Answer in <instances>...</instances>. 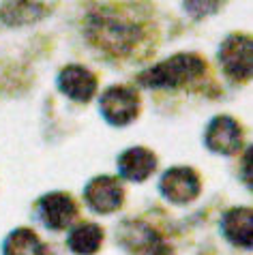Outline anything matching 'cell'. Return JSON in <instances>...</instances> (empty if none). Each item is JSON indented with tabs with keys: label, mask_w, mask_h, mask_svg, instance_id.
Listing matches in <instances>:
<instances>
[{
	"label": "cell",
	"mask_w": 253,
	"mask_h": 255,
	"mask_svg": "<svg viewBox=\"0 0 253 255\" xmlns=\"http://www.w3.org/2000/svg\"><path fill=\"white\" fill-rule=\"evenodd\" d=\"M206 65L195 54H176L159 65L150 67L137 77V82L146 88H178L182 84L200 77Z\"/></svg>",
	"instance_id": "1"
},
{
	"label": "cell",
	"mask_w": 253,
	"mask_h": 255,
	"mask_svg": "<svg viewBox=\"0 0 253 255\" xmlns=\"http://www.w3.org/2000/svg\"><path fill=\"white\" fill-rule=\"evenodd\" d=\"M88 30L97 45H101L108 52H118V54L131 49L139 39V28L135 22L126 19L121 13H110V11H99L97 15L90 17Z\"/></svg>",
	"instance_id": "2"
},
{
	"label": "cell",
	"mask_w": 253,
	"mask_h": 255,
	"mask_svg": "<svg viewBox=\"0 0 253 255\" xmlns=\"http://www.w3.org/2000/svg\"><path fill=\"white\" fill-rule=\"evenodd\" d=\"M101 110L108 123L116 127L129 125L139 114V97L126 86H112L101 97Z\"/></svg>",
	"instance_id": "3"
},
{
	"label": "cell",
	"mask_w": 253,
	"mask_h": 255,
	"mask_svg": "<svg viewBox=\"0 0 253 255\" xmlns=\"http://www.w3.org/2000/svg\"><path fill=\"white\" fill-rule=\"evenodd\" d=\"M251 39L243 37V34H232V37L221 47V62L223 71L236 82H245L251 77Z\"/></svg>",
	"instance_id": "4"
},
{
	"label": "cell",
	"mask_w": 253,
	"mask_h": 255,
	"mask_svg": "<svg viewBox=\"0 0 253 255\" xmlns=\"http://www.w3.org/2000/svg\"><path fill=\"white\" fill-rule=\"evenodd\" d=\"M161 193L174 204H187L198 197L200 178L191 167H172L161 178Z\"/></svg>",
	"instance_id": "5"
},
{
	"label": "cell",
	"mask_w": 253,
	"mask_h": 255,
	"mask_svg": "<svg viewBox=\"0 0 253 255\" xmlns=\"http://www.w3.org/2000/svg\"><path fill=\"white\" fill-rule=\"evenodd\" d=\"M84 195H86V204L95 212L108 215V212H114L116 208H121L125 191L116 178H112V176H99V178L88 182Z\"/></svg>",
	"instance_id": "6"
},
{
	"label": "cell",
	"mask_w": 253,
	"mask_h": 255,
	"mask_svg": "<svg viewBox=\"0 0 253 255\" xmlns=\"http://www.w3.org/2000/svg\"><path fill=\"white\" fill-rule=\"evenodd\" d=\"M39 217L45 223V228L65 230L77 217V206L67 193H50V195L41 197Z\"/></svg>",
	"instance_id": "7"
},
{
	"label": "cell",
	"mask_w": 253,
	"mask_h": 255,
	"mask_svg": "<svg viewBox=\"0 0 253 255\" xmlns=\"http://www.w3.org/2000/svg\"><path fill=\"white\" fill-rule=\"evenodd\" d=\"M206 144L219 154H234L243 146V129L234 118L219 116L210 123L206 131Z\"/></svg>",
	"instance_id": "8"
},
{
	"label": "cell",
	"mask_w": 253,
	"mask_h": 255,
	"mask_svg": "<svg viewBox=\"0 0 253 255\" xmlns=\"http://www.w3.org/2000/svg\"><path fill=\"white\" fill-rule=\"evenodd\" d=\"M58 86L67 97H71L73 101H90L97 90V77L90 73L88 69L71 65L67 67L58 77Z\"/></svg>",
	"instance_id": "9"
},
{
	"label": "cell",
	"mask_w": 253,
	"mask_h": 255,
	"mask_svg": "<svg viewBox=\"0 0 253 255\" xmlns=\"http://www.w3.org/2000/svg\"><path fill=\"white\" fill-rule=\"evenodd\" d=\"M154 167H157V159H154V154L150 150H146V148H129V150L123 152L121 159H118L121 174L126 180H133V182L146 180L154 172Z\"/></svg>",
	"instance_id": "10"
},
{
	"label": "cell",
	"mask_w": 253,
	"mask_h": 255,
	"mask_svg": "<svg viewBox=\"0 0 253 255\" xmlns=\"http://www.w3.org/2000/svg\"><path fill=\"white\" fill-rule=\"evenodd\" d=\"M223 232L238 247L249 249L253 238V215L249 208H234L223 217Z\"/></svg>",
	"instance_id": "11"
},
{
	"label": "cell",
	"mask_w": 253,
	"mask_h": 255,
	"mask_svg": "<svg viewBox=\"0 0 253 255\" xmlns=\"http://www.w3.org/2000/svg\"><path fill=\"white\" fill-rule=\"evenodd\" d=\"M103 243V230L95 223H82L69 234V247L77 255H93Z\"/></svg>",
	"instance_id": "12"
},
{
	"label": "cell",
	"mask_w": 253,
	"mask_h": 255,
	"mask_svg": "<svg viewBox=\"0 0 253 255\" xmlns=\"http://www.w3.org/2000/svg\"><path fill=\"white\" fill-rule=\"evenodd\" d=\"M4 255H45V247L30 230H15L4 240Z\"/></svg>",
	"instance_id": "13"
},
{
	"label": "cell",
	"mask_w": 253,
	"mask_h": 255,
	"mask_svg": "<svg viewBox=\"0 0 253 255\" xmlns=\"http://www.w3.org/2000/svg\"><path fill=\"white\" fill-rule=\"evenodd\" d=\"M135 238L139 240V243L133 245V251H135L137 255H172L170 247H165L163 243H161L159 236L152 230H144L142 228V232L135 234Z\"/></svg>",
	"instance_id": "14"
},
{
	"label": "cell",
	"mask_w": 253,
	"mask_h": 255,
	"mask_svg": "<svg viewBox=\"0 0 253 255\" xmlns=\"http://www.w3.org/2000/svg\"><path fill=\"white\" fill-rule=\"evenodd\" d=\"M223 4V0H185L187 11L193 17H204L208 13H215Z\"/></svg>",
	"instance_id": "15"
}]
</instances>
